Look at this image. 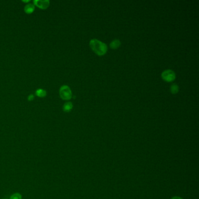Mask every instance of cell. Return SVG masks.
Here are the masks:
<instances>
[{"label":"cell","instance_id":"277c9868","mask_svg":"<svg viewBox=\"0 0 199 199\" xmlns=\"http://www.w3.org/2000/svg\"><path fill=\"white\" fill-rule=\"evenodd\" d=\"M33 2L35 5L42 9H46L50 4L49 0H34Z\"/></svg>","mask_w":199,"mask_h":199},{"label":"cell","instance_id":"3957f363","mask_svg":"<svg viewBox=\"0 0 199 199\" xmlns=\"http://www.w3.org/2000/svg\"><path fill=\"white\" fill-rule=\"evenodd\" d=\"M161 77L165 81L172 82L176 78V74L171 70H166L161 74Z\"/></svg>","mask_w":199,"mask_h":199},{"label":"cell","instance_id":"8fae6325","mask_svg":"<svg viewBox=\"0 0 199 199\" xmlns=\"http://www.w3.org/2000/svg\"><path fill=\"white\" fill-rule=\"evenodd\" d=\"M34 99V95L33 94H30L28 96V100H33Z\"/></svg>","mask_w":199,"mask_h":199},{"label":"cell","instance_id":"8992f818","mask_svg":"<svg viewBox=\"0 0 199 199\" xmlns=\"http://www.w3.org/2000/svg\"><path fill=\"white\" fill-rule=\"evenodd\" d=\"M121 42L119 39H115L110 43V47L113 49H116L121 46Z\"/></svg>","mask_w":199,"mask_h":199},{"label":"cell","instance_id":"52a82bcc","mask_svg":"<svg viewBox=\"0 0 199 199\" xmlns=\"http://www.w3.org/2000/svg\"><path fill=\"white\" fill-rule=\"evenodd\" d=\"M34 10H35V5L31 3L26 4L24 8V10L28 14H31L34 11Z\"/></svg>","mask_w":199,"mask_h":199},{"label":"cell","instance_id":"7c38bea8","mask_svg":"<svg viewBox=\"0 0 199 199\" xmlns=\"http://www.w3.org/2000/svg\"><path fill=\"white\" fill-rule=\"evenodd\" d=\"M183 199L182 198H181V197H178V196H175V197H172V199Z\"/></svg>","mask_w":199,"mask_h":199},{"label":"cell","instance_id":"5b68a950","mask_svg":"<svg viewBox=\"0 0 199 199\" xmlns=\"http://www.w3.org/2000/svg\"><path fill=\"white\" fill-rule=\"evenodd\" d=\"M73 105L72 102H66L63 105V110L64 112H68L71 110L73 109Z\"/></svg>","mask_w":199,"mask_h":199},{"label":"cell","instance_id":"ba28073f","mask_svg":"<svg viewBox=\"0 0 199 199\" xmlns=\"http://www.w3.org/2000/svg\"><path fill=\"white\" fill-rule=\"evenodd\" d=\"M171 92L172 94H176L179 92V87L177 84H173L170 87Z\"/></svg>","mask_w":199,"mask_h":199},{"label":"cell","instance_id":"30bf717a","mask_svg":"<svg viewBox=\"0 0 199 199\" xmlns=\"http://www.w3.org/2000/svg\"><path fill=\"white\" fill-rule=\"evenodd\" d=\"M10 199H22V195L20 193H16L11 196Z\"/></svg>","mask_w":199,"mask_h":199},{"label":"cell","instance_id":"9c48e42d","mask_svg":"<svg viewBox=\"0 0 199 199\" xmlns=\"http://www.w3.org/2000/svg\"><path fill=\"white\" fill-rule=\"evenodd\" d=\"M36 94L39 97H44L46 95V91L44 89L39 88L36 91Z\"/></svg>","mask_w":199,"mask_h":199},{"label":"cell","instance_id":"6da1fadb","mask_svg":"<svg viewBox=\"0 0 199 199\" xmlns=\"http://www.w3.org/2000/svg\"><path fill=\"white\" fill-rule=\"evenodd\" d=\"M89 46L92 50L99 56L104 55L108 50L107 45L98 39H92L89 42Z\"/></svg>","mask_w":199,"mask_h":199},{"label":"cell","instance_id":"7a4b0ae2","mask_svg":"<svg viewBox=\"0 0 199 199\" xmlns=\"http://www.w3.org/2000/svg\"><path fill=\"white\" fill-rule=\"evenodd\" d=\"M60 95L61 98L64 100H70L72 97V92L68 85H64L60 89Z\"/></svg>","mask_w":199,"mask_h":199}]
</instances>
